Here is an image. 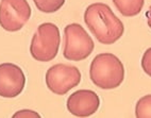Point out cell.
<instances>
[{"instance_id":"cell-7","label":"cell","mask_w":151,"mask_h":118,"mask_svg":"<svg viewBox=\"0 0 151 118\" xmlns=\"http://www.w3.org/2000/svg\"><path fill=\"white\" fill-rule=\"evenodd\" d=\"M26 85V76L19 66L13 63L0 64V96L15 98L22 94Z\"/></svg>"},{"instance_id":"cell-5","label":"cell","mask_w":151,"mask_h":118,"mask_svg":"<svg viewBox=\"0 0 151 118\" xmlns=\"http://www.w3.org/2000/svg\"><path fill=\"white\" fill-rule=\"evenodd\" d=\"M81 81V73L73 65L57 64L50 67L46 73V84L55 95L67 94Z\"/></svg>"},{"instance_id":"cell-6","label":"cell","mask_w":151,"mask_h":118,"mask_svg":"<svg viewBox=\"0 0 151 118\" xmlns=\"http://www.w3.org/2000/svg\"><path fill=\"white\" fill-rule=\"evenodd\" d=\"M31 17V6L27 0H1L0 26L9 32L20 30Z\"/></svg>"},{"instance_id":"cell-13","label":"cell","mask_w":151,"mask_h":118,"mask_svg":"<svg viewBox=\"0 0 151 118\" xmlns=\"http://www.w3.org/2000/svg\"><path fill=\"white\" fill-rule=\"evenodd\" d=\"M14 118H32V117H36L40 118L41 115L38 113L34 112V111H30V110H22L18 111L17 113H15L13 115Z\"/></svg>"},{"instance_id":"cell-11","label":"cell","mask_w":151,"mask_h":118,"mask_svg":"<svg viewBox=\"0 0 151 118\" xmlns=\"http://www.w3.org/2000/svg\"><path fill=\"white\" fill-rule=\"evenodd\" d=\"M36 8L44 13H54L59 11L65 3V0H33Z\"/></svg>"},{"instance_id":"cell-3","label":"cell","mask_w":151,"mask_h":118,"mask_svg":"<svg viewBox=\"0 0 151 118\" xmlns=\"http://www.w3.org/2000/svg\"><path fill=\"white\" fill-rule=\"evenodd\" d=\"M61 36L59 27L51 22L38 26L30 46V53L38 62H49L59 52Z\"/></svg>"},{"instance_id":"cell-12","label":"cell","mask_w":151,"mask_h":118,"mask_svg":"<svg viewBox=\"0 0 151 118\" xmlns=\"http://www.w3.org/2000/svg\"><path fill=\"white\" fill-rule=\"evenodd\" d=\"M142 67L144 71L151 77V47L145 51L142 59Z\"/></svg>"},{"instance_id":"cell-10","label":"cell","mask_w":151,"mask_h":118,"mask_svg":"<svg viewBox=\"0 0 151 118\" xmlns=\"http://www.w3.org/2000/svg\"><path fill=\"white\" fill-rule=\"evenodd\" d=\"M135 116L137 118H151V95H146L137 101Z\"/></svg>"},{"instance_id":"cell-9","label":"cell","mask_w":151,"mask_h":118,"mask_svg":"<svg viewBox=\"0 0 151 118\" xmlns=\"http://www.w3.org/2000/svg\"><path fill=\"white\" fill-rule=\"evenodd\" d=\"M119 13L126 17H133L142 12L145 0H113Z\"/></svg>"},{"instance_id":"cell-2","label":"cell","mask_w":151,"mask_h":118,"mask_svg":"<svg viewBox=\"0 0 151 118\" xmlns=\"http://www.w3.org/2000/svg\"><path fill=\"white\" fill-rule=\"evenodd\" d=\"M93 83L102 89L118 87L124 79V68L115 54L100 53L95 56L89 68Z\"/></svg>"},{"instance_id":"cell-4","label":"cell","mask_w":151,"mask_h":118,"mask_svg":"<svg viewBox=\"0 0 151 118\" xmlns=\"http://www.w3.org/2000/svg\"><path fill=\"white\" fill-rule=\"evenodd\" d=\"M95 48L93 38L79 24H70L64 29L63 55L68 61H82L92 54Z\"/></svg>"},{"instance_id":"cell-14","label":"cell","mask_w":151,"mask_h":118,"mask_svg":"<svg viewBox=\"0 0 151 118\" xmlns=\"http://www.w3.org/2000/svg\"><path fill=\"white\" fill-rule=\"evenodd\" d=\"M146 18H147V24H148L149 28L151 29V6L149 8L147 13H146Z\"/></svg>"},{"instance_id":"cell-8","label":"cell","mask_w":151,"mask_h":118,"mask_svg":"<svg viewBox=\"0 0 151 118\" xmlns=\"http://www.w3.org/2000/svg\"><path fill=\"white\" fill-rule=\"evenodd\" d=\"M67 110L77 117H88L97 112L100 105L98 95L91 89H80L67 99Z\"/></svg>"},{"instance_id":"cell-1","label":"cell","mask_w":151,"mask_h":118,"mask_svg":"<svg viewBox=\"0 0 151 118\" xmlns=\"http://www.w3.org/2000/svg\"><path fill=\"white\" fill-rule=\"evenodd\" d=\"M84 22L95 37L104 45L116 43L124 32L122 20L108 4L102 2L87 6L84 12Z\"/></svg>"}]
</instances>
